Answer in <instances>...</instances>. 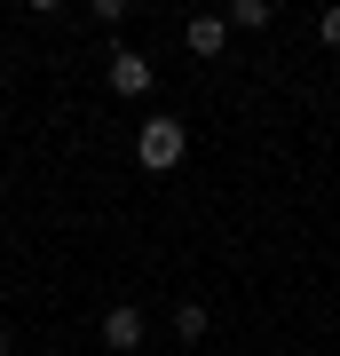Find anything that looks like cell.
<instances>
[{
  "instance_id": "6da1fadb",
  "label": "cell",
  "mask_w": 340,
  "mask_h": 356,
  "mask_svg": "<svg viewBox=\"0 0 340 356\" xmlns=\"http://www.w3.org/2000/svg\"><path fill=\"white\" fill-rule=\"evenodd\" d=\"M182 151H190V127L182 119H143V135H135V159L151 166V175H166V166H182Z\"/></svg>"
},
{
  "instance_id": "7a4b0ae2",
  "label": "cell",
  "mask_w": 340,
  "mask_h": 356,
  "mask_svg": "<svg viewBox=\"0 0 340 356\" xmlns=\"http://www.w3.org/2000/svg\"><path fill=\"white\" fill-rule=\"evenodd\" d=\"M103 348H119V356H143V309H135V301L103 309Z\"/></svg>"
},
{
  "instance_id": "3957f363",
  "label": "cell",
  "mask_w": 340,
  "mask_h": 356,
  "mask_svg": "<svg viewBox=\"0 0 340 356\" xmlns=\"http://www.w3.org/2000/svg\"><path fill=\"white\" fill-rule=\"evenodd\" d=\"M182 40H190V56H222L229 48V16H190Z\"/></svg>"
},
{
  "instance_id": "277c9868",
  "label": "cell",
  "mask_w": 340,
  "mask_h": 356,
  "mask_svg": "<svg viewBox=\"0 0 340 356\" xmlns=\"http://www.w3.org/2000/svg\"><path fill=\"white\" fill-rule=\"evenodd\" d=\"M111 95H151V64H143L135 48L111 56Z\"/></svg>"
},
{
  "instance_id": "5b68a950",
  "label": "cell",
  "mask_w": 340,
  "mask_h": 356,
  "mask_svg": "<svg viewBox=\"0 0 340 356\" xmlns=\"http://www.w3.org/2000/svg\"><path fill=\"white\" fill-rule=\"evenodd\" d=\"M206 325H214V317H206L198 301H182V309H175V341H182V348H190V341H206Z\"/></svg>"
},
{
  "instance_id": "8992f818",
  "label": "cell",
  "mask_w": 340,
  "mask_h": 356,
  "mask_svg": "<svg viewBox=\"0 0 340 356\" xmlns=\"http://www.w3.org/2000/svg\"><path fill=\"white\" fill-rule=\"evenodd\" d=\"M269 16H277V8H269V0H238V8H229V32H261Z\"/></svg>"
},
{
  "instance_id": "52a82bcc",
  "label": "cell",
  "mask_w": 340,
  "mask_h": 356,
  "mask_svg": "<svg viewBox=\"0 0 340 356\" xmlns=\"http://www.w3.org/2000/svg\"><path fill=\"white\" fill-rule=\"evenodd\" d=\"M316 40H325V48H340V8H325V16H316Z\"/></svg>"
},
{
  "instance_id": "ba28073f",
  "label": "cell",
  "mask_w": 340,
  "mask_h": 356,
  "mask_svg": "<svg viewBox=\"0 0 340 356\" xmlns=\"http://www.w3.org/2000/svg\"><path fill=\"white\" fill-rule=\"evenodd\" d=\"M0 356H8V325H0Z\"/></svg>"
},
{
  "instance_id": "9c48e42d",
  "label": "cell",
  "mask_w": 340,
  "mask_h": 356,
  "mask_svg": "<svg viewBox=\"0 0 340 356\" xmlns=\"http://www.w3.org/2000/svg\"><path fill=\"white\" fill-rule=\"evenodd\" d=\"M143 356H151V348H143Z\"/></svg>"
}]
</instances>
